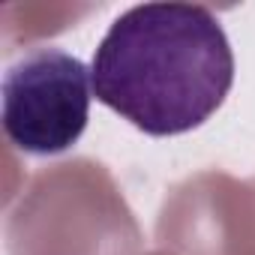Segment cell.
I'll return each instance as SVG.
<instances>
[{
    "label": "cell",
    "instance_id": "cell-2",
    "mask_svg": "<svg viewBox=\"0 0 255 255\" xmlns=\"http://www.w3.org/2000/svg\"><path fill=\"white\" fill-rule=\"evenodd\" d=\"M90 72L63 48H33L3 75V132L36 156L69 150L87 126Z\"/></svg>",
    "mask_w": 255,
    "mask_h": 255
},
{
    "label": "cell",
    "instance_id": "cell-1",
    "mask_svg": "<svg viewBox=\"0 0 255 255\" xmlns=\"http://www.w3.org/2000/svg\"><path fill=\"white\" fill-rule=\"evenodd\" d=\"M93 93L147 135L201 126L234 84V54L219 18L192 3H141L102 36Z\"/></svg>",
    "mask_w": 255,
    "mask_h": 255
}]
</instances>
